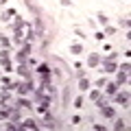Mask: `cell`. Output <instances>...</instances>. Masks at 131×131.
Listing matches in <instances>:
<instances>
[{
  "label": "cell",
  "mask_w": 131,
  "mask_h": 131,
  "mask_svg": "<svg viewBox=\"0 0 131 131\" xmlns=\"http://www.w3.org/2000/svg\"><path fill=\"white\" fill-rule=\"evenodd\" d=\"M116 101H118V103H122V105H127V103H129V96H127V94H118Z\"/></svg>",
  "instance_id": "1"
},
{
  "label": "cell",
  "mask_w": 131,
  "mask_h": 131,
  "mask_svg": "<svg viewBox=\"0 0 131 131\" xmlns=\"http://www.w3.org/2000/svg\"><path fill=\"white\" fill-rule=\"evenodd\" d=\"M101 109H103V116H114V109L112 107H105V105H103Z\"/></svg>",
  "instance_id": "2"
},
{
  "label": "cell",
  "mask_w": 131,
  "mask_h": 131,
  "mask_svg": "<svg viewBox=\"0 0 131 131\" xmlns=\"http://www.w3.org/2000/svg\"><path fill=\"white\" fill-rule=\"evenodd\" d=\"M22 127H24V129H35V120H26Z\"/></svg>",
  "instance_id": "3"
},
{
  "label": "cell",
  "mask_w": 131,
  "mask_h": 131,
  "mask_svg": "<svg viewBox=\"0 0 131 131\" xmlns=\"http://www.w3.org/2000/svg\"><path fill=\"white\" fill-rule=\"evenodd\" d=\"M105 72H114V63H112V61L105 63Z\"/></svg>",
  "instance_id": "4"
},
{
  "label": "cell",
  "mask_w": 131,
  "mask_h": 131,
  "mask_svg": "<svg viewBox=\"0 0 131 131\" xmlns=\"http://www.w3.org/2000/svg\"><path fill=\"white\" fill-rule=\"evenodd\" d=\"M107 92H109V94L116 92V83H109V85H107Z\"/></svg>",
  "instance_id": "5"
},
{
  "label": "cell",
  "mask_w": 131,
  "mask_h": 131,
  "mask_svg": "<svg viewBox=\"0 0 131 131\" xmlns=\"http://www.w3.org/2000/svg\"><path fill=\"white\" fill-rule=\"evenodd\" d=\"M88 88H90V83L85 79H81V90H88Z\"/></svg>",
  "instance_id": "6"
}]
</instances>
